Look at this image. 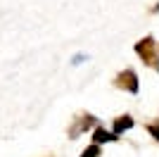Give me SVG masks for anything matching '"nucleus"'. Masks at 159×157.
Returning a JSON list of instances; mask_svg holds the SVG:
<instances>
[{
  "mask_svg": "<svg viewBox=\"0 0 159 157\" xmlns=\"http://www.w3.org/2000/svg\"><path fill=\"white\" fill-rule=\"evenodd\" d=\"M116 86H121V88H128L131 93H138V76H135V72H133V69L121 72V74H119V81H116Z\"/></svg>",
  "mask_w": 159,
  "mask_h": 157,
  "instance_id": "1",
  "label": "nucleus"
},
{
  "mask_svg": "<svg viewBox=\"0 0 159 157\" xmlns=\"http://www.w3.org/2000/svg\"><path fill=\"white\" fill-rule=\"evenodd\" d=\"M152 48H154V40L147 36V38H143L138 45H135V52H140V55L145 57V62H152Z\"/></svg>",
  "mask_w": 159,
  "mask_h": 157,
  "instance_id": "2",
  "label": "nucleus"
},
{
  "mask_svg": "<svg viewBox=\"0 0 159 157\" xmlns=\"http://www.w3.org/2000/svg\"><path fill=\"white\" fill-rule=\"evenodd\" d=\"M119 136H114L112 131H107V129H102V126H98L95 129V133H93V143L95 145H100V143H112V140H116Z\"/></svg>",
  "mask_w": 159,
  "mask_h": 157,
  "instance_id": "3",
  "label": "nucleus"
},
{
  "mask_svg": "<svg viewBox=\"0 0 159 157\" xmlns=\"http://www.w3.org/2000/svg\"><path fill=\"white\" fill-rule=\"evenodd\" d=\"M128 129H133V119L128 117V114H124V117H116L112 133H114V136H121V133H124V131H128Z\"/></svg>",
  "mask_w": 159,
  "mask_h": 157,
  "instance_id": "4",
  "label": "nucleus"
},
{
  "mask_svg": "<svg viewBox=\"0 0 159 157\" xmlns=\"http://www.w3.org/2000/svg\"><path fill=\"white\" fill-rule=\"evenodd\" d=\"M93 121H95V119L90 117V114H86V117H83V119L79 121V126H74V129H71V138H76V136H79V131H81V129H88V126L93 124Z\"/></svg>",
  "mask_w": 159,
  "mask_h": 157,
  "instance_id": "5",
  "label": "nucleus"
},
{
  "mask_svg": "<svg viewBox=\"0 0 159 157\" xmlns=\"http://www.w3.org/2000/svg\"><path fill=\"white\" fill-rule=\"evenodd\" d=\"M81 157H100V145H90V148H88V150H83V155Z\"/></svg>",
  "mask_w": 159,
  "mask_h": 157,
  "instance_id": "6",
  "label": "nucleus"
},
{
  "mask_svg": "<svg viewBox=\"0 0 159 157\" xmlns=\"http://www.w3.org/2000/svg\"><path fill=\"white\" fill-rule=\"evenodd\" d=\"M150 133H152V136L159 140V124H150Z\"/></svg>",
  "mask_w": 159,
  "mask_h": 157,
  "instance_id": "7",
  "label": "nucleus"
},
{
  "mask_svg": "<svg viewBox=\"0 0 159 157\" xmlns=\"http://www.w3.org/2000/svg\"><path fill=\"white\" fill-rule=\"evenodd\" d=\"M83 59H88V57H86V55H81V52H79V55H74V59H71V64H81V62H83Z\"/></svg>",
  "mask_w": 159,
  "mask_h": 157,
  "instance_id": "8",
  "label": "nucleus"
},
{
  "mask_svg": "<svg viewBox=\"0 0 159 157\" xmlns=\"http://www.w3.org/2000/svg\"><path fill=\"white\" fill-rule=\"evenodd\" d=\"M154 12H159V2H157V5H154Z\"/></svg>",
  "mask_w": 159,
  "mask_h": 157,
  "instance_id": "9",
  "label": "nucleus"
}]
</instances>
